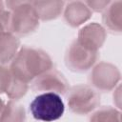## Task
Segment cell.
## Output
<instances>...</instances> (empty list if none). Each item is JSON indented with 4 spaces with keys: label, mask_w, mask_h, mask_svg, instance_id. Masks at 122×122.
I'll use <instances>...</instances> for the list:
<instances>
[{
    "label": "cell",
    "mask_w": 122,
    "mask_h": 122,
    "mask_svg": "<svg viewBox=\"0 0 122 122\" xmlns=\"http://www.w3.org/2000/svg\"><path fill=\"white\" fill-rule=\"evenodd\" d=\"M52 67V59L45 51L34 47L22 46L10 62V70L15 78L29 84Z\"/></svg>",
    "instance_id": "1"
},
{
    "label": "cell",
    "mask_w": 122,
    "mask_h": 122,
    "mask_svg": "<svg viewBox=\"0 0 122 122\" xmlns=\"http://www.w3.org/2000/svg\"><path fill=\"white\" fill-rule=\"evenodd\" d=\"M5 6L10 13V32L16 36H25L38 29L40 19L31 2L8 1L5 2Z\"/></svg>",
    "instance_id": "2"
},
{
    "label": "cell",
    "mask_w": 122,
    "mask_h": 122,
    "mask_svg": "<svg viewBox=\"0 0 122 122\" xmlns=\"http://www.w3.org/2000/svg\"><path fill=\"white\" fill-rule=\"evenodd\" d=\"M67 104L70 111L75 114H90L98 108L100 94L90 85H75L67 92Z\"/></svg>",
    "instance_id": "3"
},
{
    "label": "cell",
    "mask_w": 122,
    "mask_h": 122,
    "mask_svg": "<svg viewBox=\"0 0 122 122\" xmlns=\"http://www.w3.org/2000/svg\"><path fill=\"white\" fill-rule=\"evenodd\" d=\"M32 117L43 122H52L61 118L65 112V104L61 96L54 92H42L30 104Z\"/></svg>",
    "instance_id": "4"
},
{
    "label": "cell",
    "mask_w": 122,
    "mask_h": 122,
    "mask_svg": "<svg viewBox=\"0 0 122 122\" xmlns=\"http://www.w3.org/2000/svg\"><path fill=\"white\" fill-rule=\"evenodd\" d=\"M121 73L116 66L110 62H99L92 67L89 81L97 92H111L115 89L120 82Z\"/></svg>",
    "instance_id": "5"
},
{
    "label": "cell",
    "mask_w": 122,
    "mask_h": 122,
    "mask_svg": "<svg viewBox=\"0 0 122 122\" xmlns=\"http://www.w3.org/2000/svg\"><path fill=\"white\" fill-rule=\"evenodd\" d=\"M98 57V51H93L83 47L75 39L66 51L65 64L71 71L85 72L96 64Z\"/></svg>",
    "instance_id": "6"
},
{
    "label": "cell",
    "mask_w": 122,
    "mask_h": 122,
    "mask_svg": "<svg viewBox=\"0 0 122 122\" xmlns=\"http://www.w3.org/2000/svg\"><path fill=\"white\" fill-rule=\"evenodd\" d=\"M31 88L34 92H54L60 95L67 93L70 86L68 80L60 71L51 69L34 78L31 81Z\"/></svg>",
    "instance_id": "7"
},
{
    "label": "cell",
    "mask_w": 122,
    "mask_h": 122,
    "mask_svg": "<svg viewBox=\"0 0 122 122\" xmlns=\"http://www.w3.org/2000/svg\"><path fill=\"white\" fill-rule=\"evenodd\" d=\"M107 37V31L104 27L96 22H92L85 25L78 32L76 41L83 47L98 51L104 45Z\"/></svg>",
    "instance_id": "8"
},
{
    "label": "cell",
    "mask_w": 122,
    "mask_h": 122,
    "mask_svg": "<svg viewBox=\"0 0 122 122\" xmlns=\"http://www.w3.org/2000/svg\"><path fill=\"white\" fill-rule=\"evenodd\" d=\"M63 14L64 19L69 26L77 28L92 17V11L87 6L85 1H71L66 3Z\"/></svg>",
    "instance_id": "9"
},
{
    "label": "cell",
    "mask_w": 122,
    "mask_h": 122,
    "mask_svg": "<svg viewBox=\"0 0 122 122\" xmlns=\"http://www.w3.org/2000/svg\"><path fill=\"white\" fill-rule=\"evenodd\" d=\"M103 27L112 33H121L122 31V1H111L109 6L103 11Z\"/></svg>",
    "instance_id": "10"
},
{
    "label": "cell",
    "mask_w": 122,
    "mask_h": 122,
    "mask_svg": "<svg viewBox=\"0 0 122 122\" xmlns=\"http://www.w3.org/2000/svg\"><path fill=\"white\" fill-rule=\"evenodd\" d=\"M20 39L10 31L0 37V65L10 63L20 50Z\"/></svg>",
    "instance_id": "11"
},
{
    "label": "cell",
    "mask_w": 122,
    "mask_h": 122,
    "mask_svg": "<svg viewBox=\"0 0 122 122\" xmlns=\"http://www.w3.org/2000/svg\"><path fill=\"white\" fill-rule=\"evenodd\" d=\"M31 3L41 21L56 19L63 12L66 5L64 1H33Z\"/></svg>",
    "instance_id": "12"
},
{
    "label": "cell",
    "mask_w": 122,
    "mask_h": 122,
    "mask_svg": "<svg viewBox=\"0 0 122 122\" xmlns=\"http://www.w3.org/2000/svg\"><path fill=\"white\" fill-rule=\"evenodd\" d=\"M26 111L16 100H9L0 115V122H25Z\"/></svg>",
    "instance_id": "13"
},
{
    "label": "cell",
    "mask_w": 122,
    "mask_h": 122,
    "mask_svg": "<svg viewBox=\"0 0 122 122\" xmlns=\"http://www.w3.org/2000/svg\"><path fill=\"white\" fill-rule=\"evenodd\" d=\"M89 122H121V112L110 106L102 107L92 113Z\"/></svg>",
    "instance_id": "14"
},
{
    "label": "cell",
    "mask_w": 122,
    "mask_h": 122,
    "mask_svg": "<svg viewBox=\"0 0 122 122\" xmlns=\"http://www.w3.org/2000/svg\"><path fill=\"white\" fill-rule=\"evenodd\" d=\"M29 90V84L26 82H23L17 78H15L12 75V80L10 82V85L6 92L7 96L10 98V100H18L22 98Z\"/></svg>",
    "instance_id": "15"
},
{
    "label": "cell",
    "mask_w": 122,
    "mask_h": 122,
    "mask_svg": "<svg viewBox=\"0 0 122 122\" xmlns=\"http://www.w3.org/2000/svg\"><path fill=\"white\" fill-rule=\"evenodd\" d=\"M11 80L12 74L10 68L6 65H0V94L7 92Z\"/></svg>",
    "instance_id": "16"
},
{
    "label": "cell",
    "mask_w": 122,
    "mask_h": 122,
    "mask_svg": "<svg viewBox=\"0 0 122 122\" xmlns=\"http://www.w3.org/2000/svg\"><path fill=\"white\" fill-rule=\"evenodd\" d=\"M85 3L87 4V6L90 8V10L92 11H95V12H102L106 10V8L109 6V4L111 3V1H85Z\"/></svg>",
    "instance_id": "17"
},
{
    "label": "cell",
    "mask_w": 122,
    "mask_h": 122,
    "mask_svg": "<svg viewBox=\"0 0 122 122\" xmlns=\"http://www.w3.org/2000/svg\"><path fill=\"white\" fill-rule=\"evenodd\" d=\"M10 13L9 10H5L0 14V37L10 31Z\"/></svg>",
    "instance_id": "18"
},
{
    "label": "cell",
    "mask_w": 122,
    "mask_h": 122,
    "mask_svg": "<svg viewBox=\"0 0 122 122\" xmlns=\"http://www.w3.org/2000/svg\"><path fill=\"white\" fill-rule=\"evenodd\" d=\"M6 10V6H5V2L0 1V14L3 13Z\"/></svg>",
    "instance_id": "19"
},
{
    "label": "cell",
    "mask_w": 122,
    "mask_h": 122,
    "mask_svg": "<svg viewBox=\"0 0 122 122\" xmlns=\"http://www.w3.org/2000/svg\"><path fill=\"white\" fill-rule=\"evenodd\" d=\"M5 104H6V103L3 101V99L0 98V115H1V113H2V111H3L4 107H5Z\"/></svg>",
    "instance_id": "20"
}]
</instances>
